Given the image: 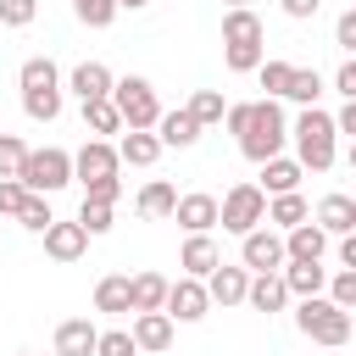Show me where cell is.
Returning a JSON list of instances; mask_svg holds the SVG:
<instances>
[{"mask_svg":"<svg viewBox=\"0 0 356 356\" xmlns=\"http://www.w3.org/2000/svg\"><path fill=\"white\" fill-rule=\"evenodd\" d=\"M284 139H289V117H284V106L278 100H250V117H245V128H239V150H245V161H273V156H284Z\"/></svg>","mask_w":356,"mask_h":356,"instance_id":"1","label":"cell"},{"mask_svg":"<svg viewBox=\"0 0 356 356\" xmlns=\"http://www.w3.org/2000/svg\"><path fill=\"white\" fill-rule=\"evenodd\" d=\"M289 139H295V161H300V172H328L334 167V117L323 111V106H306L300 117H295V128H289Z\"/></svg>","mask_w":356,"mask_h":356,"instance_id":"2","label":"cell"},{"mask_svg":"<svg viewBox=\"0 0 356 356\" xmlns=\"http://www.w3.org/2000/svg\"><path fill=\"white\" fill-rule=\"evenodd\" d=\"M111 106H117V117H122V128H156V117H161V100H156V89H150V78H111V95H106Z\"/></svg>","mask_w":356,"mask_h":356,"instance_id":"3","label":"cell"},{"mask_svg":"<svg viewBox=\"0 0 356 356\" xmlns=\"http://www.w3.org/2000/svg\"><path fill=\"white\" fill-rule=\"evenodd\" d=\"M17 184H22L28 195H56V189H67V184H72V150H61V145L28 150V161H22V172H17Z\"/></svg>","mask_w":356,"mask_h":356,"instance_id":"4","label":"cell"},{"mask_svg":"<svg viewBox=\"0 0 356 356\" xmlns=\"http://www.w3.org/2000/svg\"><path fill=\"white\" fill-rule=\"evenodd\" d=\"M295 328L312 339V345H345L350 339V312H339L328 295H312L295 306Z\"/></svg>","mask_w":356,"mask_h":356,"instance_id":"5","label":"cell"},{"mask_svg":"<svg viewBox=\"0 0 356 356\" xmlns=\"http://www.w3.org/2000/svg\"><path fill=\"white\" fill-rule=\"evenodd\" d=\"M261 217H267V195H261L256 184H234V189L217 200L222 234H250V228H261Z\"/></svg>","mask_w":356,"mask_h":356,"instance_id":"6","label":"cell"},{"mask_svg":"<svg viewBox=\"0 0 356 356\" xmlns=\"http://www.w3.org/2000/svg\"><path fill=\"white\" fill-rule=\"evenodd\" d=\"M239 267L245 273H284V234L267 228V222L239 234Z\"/></svg>","mask_w":356,"mask_h":356,"instance_id":"7","label":"cell"},{"mask_svg":"<svg viewBox=\"0 0 356 356\" xmlns=\"http://www.w3.org/2000/svg\"><path fill=\"white\" fill-rule=\"evenodd\" d=\"M161 312H167L172 323H200V317L211 312L206 284H200V278H167V300H161Z\"/></svg>","mask_w":356,"mask_h":356,"instance_id":"8","label":"cell"},{"mask_svg":"<svg viewBox=\"0 0 356 356\" xmlns=\"http://www.w3.org/2000/svg\"><path fill=\"white\" fill-rule=\"evenodd\" d=\"M172 222H178L184 234H211V228H217V195H206V189H189V195H178V206H172Z\"/></svg>","mask_w":356,"mask_h":356,"instance_id":"9","label":"cell"},{"mask_svg":"<svg viewBox=\"0 0 356 356\" xmlns=\"http://www.w3.org/2000/svg\"><path fill=\"white\" fill-rule=\"evenodd\" d=\"M117 167H122V161H117V150H111L106 139H89V145L72 156V178H78V184H100V178H117Z\"/></svg>","mask_w":356,"mask_h":356,"instance_id":"10","label":"cell"},{"mask_svg":"<svg viewBox=\"0 0 356 356\" xmlns=\"http://www.w3.org/2000/svg\"><path fill=\"white\" fill-rule=\"evenodd\" d=\"M200 284H206V300H211V306H245V284H250V273H245V267L217 261Z\"/></svg>","mask_w":356,"mask_h":356,"instance_id":"11","label":"cell"},{"mask_svg":"<svg viewBox=\"0 0 356 356\" xmlns=\"http://www.w3.org/2000/svg\"><path fill=\"white\" fill-rule=\"evenodd\" d=\"M128 339H134V350H167L172 345V317L167 312H134V328H128Z\"/></svg>","mask_w":356,"mask_h":356,"instance_id":"12","label":"cell"},{"mask_svg":"<svg viewBox=\"0 0 356 356\" xmlns=\"http://www.w3.org/2000/svg\"><path fill=\"white\" fill-rule=\"evenodd\" d=\"M67 89H72L83 106H89V100H106V95H111V67H106V61H78V67L67 72Z\"/></svg>","mask_w":356,"mask_h":356,"instance_id":"13","label":"cell"},{"mask_svg":"<svg viewBox=\"0 0 356 356\" xmlns=\"http://www.w3.org/2000/svg\"><path fill=\"white\" fill-rule=\"evenodd\" d=\"M328 256V234L317 222H295L284 234V261H323Z\"/></svg>","mask_w":356,"mask_h":356,"instance_id":"14","label":"cell"},{"mask_svg":"<svg viewBox=\"0 0 356 356\" xmlns=\"http://www.w3.org/2000/svg\"><path fill=\"white\" fill-rule=\"evenodd\" d=\"M284 289H289V300H312V295H323V284H328V267L323 261H284Z\"/></svg>","mask_w":356,"mask_h":356,"instance_id":"15","label":"cell"},{"mask_svg":"<svg viewBox=\"0 0 356 356\" xmlns=\"http://www.w3.org/2000/svg\"><path fill=\"white\" fill-rule=\"evenodd\" d=\"M245 306L250 312H284L289 306V289H284V278L278 273H250V284H245Z\"/></svg>","mask_w":356,"mask_h":356,"instance_id":"16","label":"cell"},{"mask_svg":"<svg viewBox=\"0 0 356 356\" xmlns=\"http://www.w3.org/2000/svg\"><path fill=\"white\" fill-rule=\"evenodd\" d=\"M300 178H306V172H300V161H295V156H273V161H261V184H256V189L273 200V195H295V189H300Z\"/></svg>","mask_w":356,"mask_h":356,"instance_id":"17","label":"cell"},{"mask_svg":"<svg viewBox=\"0 0 356 356\" xmlns=\"http://www.w3.org/2000/svg\"><path fill=\"white\" fill-rule=\"evenodd\" d=\"M317 228L334 234V239L356 234V200H350V195H323V200H317Z\"/></svg>","mask_w":356,"mask_h":356,"instance_id":"18","label":"cell"},{"mask_svg":"<svg viewBox=\"0 0 356 356\" xmlns=\"http://www.w3.org/2000/svg\"><path fill=\"white\" fill-rule=\"evenodd\" d=\"M83 250H89V234L78 222H50L44 228V256L50 261H78Z\"/></svg>","mask_w":356,"mask_h":356,"instance_id":"19","label":"cell"},{"mask_svg":"<svg viewBox=\"0 0 356 356\" xmlns=\"http://www.w3.org/2000/svg\"><path fill=\"white\" fill-rule=\"evenodd\" d=\"M261 39H267V28H261V17H256L250 6L222 11V44H228V50H239V44H261Z\"/></svg>","mask_w":356,"mask_h":356,"instance_id":"20","label":"cell"},{"mask_svg":"<svg viewBox=\"0 0 356 356\" xmlns=\"http://www.w3.org/2000/svg\"><path fill=\"white\" fill-rule=\"evenodd\" d=\"M156 139H161V150H167V145H172V150H189V145L200 139V122H195L184 106H178V111H161V117H156Z\"/></svg>","mask_w":356,"mask_h":356,"instance_id":"21","label":"cell"},{"mask_svg":"<svg viewBox=\"0 0 356 356\" xmlns=\"http://www.w3.org/2000/svg\"><path fill=\"white\" fill-rule=\"evenodd\" d=\"M217 261H222V256H217V239H211V234H189V239H184V250H178L184 278H206Z\"/></svg>","mask_w":356,"mask_h":356,"instance_id":"22","label":"cell"},{"mask_svg":"<svg viewBox=\"0 0 356 356\" xmlns=\"http://www.w3.org/2000/svg\"><path fill=\"white\" fill-rule=\"evenodd\" d=\"M95 339H100V328L89 317H67L56 328V356H95Z\"/></svg>","mask_w":356,"mask_h":356,"instance_id":"23","label":"cell"},{"mask_svg":"<svg viewBox=\"0 0 356 356\" xmlns=\"http://www.w3.org/2000/svg\"><path fill=\"white\" fill-rule=\"evenodd\" d=\"M111 150H117V161H128V167H150V161L161 156V139L145 134V128H122V139H117Z\"/></svg>","mask_w":356,"mask_h":356,"instance_id":"24","label":"cell"},{"mask_svg":"<svg viewBox=\"0 0 356 356\" xmlns=\"http://www.w3.org/2000/svg\"><path fill=\"white\" fill-rule=\"evenodd\" d=\"M95 312H106V317H128L134 312V295H128V278L122 273H106L95 284Z\"/></svg>","mask_w":356,"mask_h":356,"instance_id":"25","label":"cell"},{"mask_svg":"<svg viewBox=\"0 0 356 356\" xmlns=\"http://www.w3.org/2000/svg\"><path fill=\"white\" fill-rule=\"evenodd\" d=\"M261 222H278V228L289 234L295 222H312V206H306V195H300V189H295V195H273V200H267V217H261Z\"/></svg>","mask_w":356,"mask_h":356,"instance_id":"26","label":"cell"},{"mask_svg":"<svg viewBox=\"0 0 356 356\" xmlns=\"http://www.w3.org/2000/svg\"><path fill=\"white\" fill-rule=\"evenodd\" d=\"M17 83H22V95H33V89H61V67H56L50 56H28L22 72H17Z\"/></svg>","mask_w":356,"mask_h":356,"instance_id":"27","label":"cell"},{"mask_svg":"<svg viewBox=\"0 0 356 356\" xmlns=\"http://www.w3.org/2000/svg\"><path fill=\"white\" fill-rule=\"evenodd\" d=\"M139 217H172V206H178V189L167 184V178H150L145 189H139Z\"/></svg>","mask_w":356,"mask_h":356,"instance_id":"28","label":"cell"},{"mask_svg":"<svg viewBox=\"0 0 356 356\" xmlns=\"http://www.w3.org/2000/svg\"><path fill=\"white\" fill-rule=\"evenodd\" d=\"M128 295H134V312H161L167 278H161V273H134V278H128Z\"/></svg>","mask_w":356,"mask_h":356,"instance_id":"29","label":"cell"},{"mask_svg":"<svg viewBox=\"0 0 356 356\" xmlns=\"http://www.w3.org/2000/svg\"><path fill=\"white\" fill-rule=\"evenodd\" d=\"M317 95H323V78H317V67H295V72H289V89H284V100L317 106Z\"/></svg>","mask_w":356,"mask_h":356,"instance_id":"30","label":"cell"},{"mask_svg":"<svg viewBox=\"0 0 356 356\" xmlns=\"http://www.w3.org/2000/svg\"><path fill=\"white\" fill-rule=\"evenodd\" d=\"M83 128L100 139V134H122V117H117V106L111 100H89L83 106Z\"/></svg>","mask_w":356,"mask_h":356,"instance_id":"31","label":"cell"},{"mask_svg":"<svg viewBox=\"0 0 356 356\" xmlns=\"http://www.w3.org/2000/svg\"><path fill=\"white\" fill-rule=\"evenodd\" d=\"M22 111H28L33 122H56V117H61V89H33V95H22Z\"/></svg>","mask_w":356,"mask_h":356,"instance_id":"32","label":"cell"},{"mask_svg":"<svg viewBox=\"0 0 356 356\" xmlns=\"http://www.w3.org/2000/svg\"><path fill=\"white\" fill-rule=\"evenodd\" d=\"M184 111H189V117H195V122L206 128V122H222V111H228V100H222L217 89H195V100H189Z\"/></svg>","mask_w":356,"mask_h":356,"instance_id":"33","label":"cell"},{"mask_svg":"<svg viewBox=\"0 0 356 356\" xmlns=\"http://www.w3.org/2000/svg\"><path fill=\"white\" fill-rule=\"evenodd\" d=\"M72 17L83 28H111L117 22V0H72Z\"/></svg>","mask_w":356,"mask_h":356,"instance_id":"34","label":"cell"},{"mask_svg":"<svg viewBox=\"0 0 356 356\" xmlns=\"http://www.w3.org/2000/svg\"><path fill=\"white\" fill-rule=\"evenodd\" d=\"M289 72H295L289 61H261V67H256V83L267 89V100H284V89H289Z\"/></svg>","mask_w":356,"mask_h":356,"instance_id":"35","label":"cell"},{"mask_svg":"<svg viewBox=\"0 0 356 356\" xmlns=\"http://www.w3.org/2000/svg\"><path fill=\"white\" fill-rule=\"evenodd\" d=\"M17 222H22L28 234H44V228L56 222V217H50V200H44V195H28V200H22V211H17Z\"/></svg>","mask_w":356,"mask_h":356,"instance_id":"36","label":"cell"},{"mask_svg":"<svg viewBox=\"0 0 356 356\" xmlns=\"http://www.w3.org/2000/svg\"><path fill=\"white\" fill-rule=\"evenodd\" d=\"M323 289H328V300H334L339 312H356V273H345V267H339V273H328V284H323Z\"/></svg>","mask_w":356,"mask_h":356,"instance_id":"37","label":"cell"},{"mask_svg":"<svg viewBox=\"0 0 356 356\" xmlns=\"http://www.w3.org/2000/svg\"><path fill=\"white\" fill-rule=\"evenodd\" d=\"M22 161H28V145H22L17 134H6V128H0V178H17V172H22Z\"/></svg>","mask_w":356,"mask_h":356,"instance_id":"38","label":"cell"},{"mask_svg":"<svg viewBox=\"0 0 356 356\" xmlns=\"http://www.w3.org/2000/svg\"><path fill=\"white\" fill-rule=\"evenodd\" d=\"M72 222H78V228H83V234L95 239V234H106V228H111V206H95V200H83Z\"/></svg>","mask_w":356,"mask_h":356,"instance_id":"39","label":"cell"},{"mask_svg":"<svg viewBox=\"0 0 356 356\" xmlns=\"http://www.w3.org/2000/svg\"><path fill=\"white\" fill-rule=\"evenodd\" d=\"M95 356H139V350H134L128 328H100V339H95Z\"/></svg>","mask_w":356,"mask_h":356,"instance_id":"40","label":"cell"},{"mask_svg":"<svg viewBox=\"0 0 356 356\" xmlns=\"http://www.w3.org/2000/svg\"><path fill=\"white\" fill-rule=\"evenodd\" d=\"M39 17V0H0V22L6 28H28Z\"/></svg>","mask_w":356,"mask_h":356,"instance_id":"41","label":"cell"},{"mask_svg":"<svg viewBox=\"0 0 356 356\" xmlns=\"http://www.w3.org/2000/svg\"><path fill=\"white\" fill-rule=\"evenodd\" d=\"M222 61H228V72H256L267 56H261V44H239V50H222Z\"/></svg>","mask_w":356,"mask_h":356,"instance_id":"42","label":"cell"},{"mask_svg":"<svg viewBox=\"0 0 356 356\" xmlns=\"http://www.w3.org/2000/svg\"><path fill=\"white\" fill-rule=\"evenodd\" d=\"M117 195H122V178H100V184H83V200H95V206H117Z\"/></svg>","mask_w":356,"mask_h":356,"instance_id":"43","label":"cell"},{"mask_svg":"<svg viewBox=\"0 0 356 356\" xmlns=\"http://www.w3.org/2000/svg\"><path fill=\"white\" fill-rule=\"evenodd\" d=\"M22 200H28V189H22L17 178H0V217H17Z\"/></svg>","mask_w":356,"mask_h":356,"instance_id":"44","label":"cell"},{"mask_svg":"<svg viewBox=\"0 0 356 356\" xmlns=\"http://www.w3.org/2000/svg\"><path fill=\"white\" fill-rule=\"evenodd\" d=\"M334 44L350 56L356 50V11H339V22H334Z\"/></svg>","mask_w":356,"mask_h":356,"instance_id":"45","label":"cell"},{"mask_svg":"<svg viewBox=\"0 0 356 356\" xmlns=\"http://www.w3.org/2000/svg\"><path fill=\"white\" fill-rule=\"evenodd\" d=\"M334 95L356 100V61H339V72H334Z\"/></svg>","mask_w":356,"mask_h":356,"instance_id":"46","label":"cell"},{"mask_svg":"<svg viewBox=\"0 0 356 356\" xmlns=\"http://www.w3.org/2000/svg\"><path fill=\"white\" fill-rule=\"evenodd\" d=\"M278 6H284V17H295V22H306V17L323 11V0H278Z\"/></svg>","mask_w":356,"mask_h":356,"instance_id":"47","label":"cell"},{"mask_svg":"<svg viewBox=\"0 0 356 356\" xmlns=\"http://www.w3.org/2000/svg\"><path fill=\"white\" fill-rule=\"evenodd\" d=\"M334 134H356V100H345V106L334 111Z\"/></svg>","mask_w":356,"mask_h":356,"instance_id":"48","label":"cell"},{"mask_svg":"<svg viewBox=\"0 0 356 356\" xmlns=\"http://www.w3.org/2000/svg\"><path fill=\"white\" fill-rule=\"evenodd\" d=\"M339 267H345V273H356V234H345V239H339Z\"/></svg>","mask_w":356,"mask_h":356,"instance_id":"49","label":"cell"},{"mask_svg":"<svg viewBox=\"0 0 356 356\" xmlns=\"http://www.w3.org/2000/svg\"><path fill=\"white\" fill-rule=\"evenodd\" d=\"M139 6H150V0H117V11H139Z\"/></svg>","mask_w":356,"mask_h":356,"instance_id":"50","label":"cell"},{"mask_svg":"<svg viewBox=\"0 0 356 356\" xmlns=\"http://www.w3.org/2000/svg\"><path fill=\"white\" fill-rule=\"evenodd\" d=\"M239 6H250V0H228V11H239Z\"/></svg>","mask_w":356,"mask_h":356,"instance_id":"51","label":"cell"},{"mask_svg":"<svg viewBox=\"0 0 356 356\" xmlns=\"http://www.w3.org/2000/svg\"><path fill=\"white\" fill-rule=\"evenodd\" d=\"M50 356H56V350H50Z\"/></svg>","mask_w":356,"mask_h":356,"instance_id":"52","label":"cell"}]
</instances>
